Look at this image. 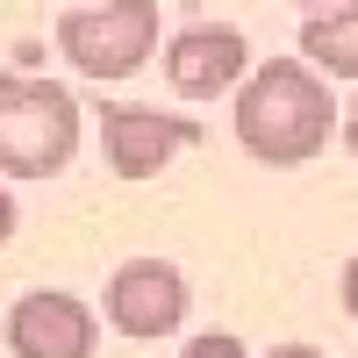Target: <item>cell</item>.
<instances>
[{"mask_svg": "<svg viewBox=\"0 0 358 358\" xmlns=\"http://www.w3.org/2000/svg\"><path fill=\"white\" fill-rule=\"evenodd\" d=\"M337 129V101H330V72L308 57H265L251 79L236 86V143L258 165H308L330 151Z\"/></svg>", "mask_w": 358, "mask_h": 358, "instance_id": "obj_1", "label": "cell"}, {"mask_svg": "<svg viewBox=\"0 0 358 358\" xmlns=\"http://www.w3.org/2000/svg\"><path fill=\"white\" fill-rule=\"evenodd\" d=\"M79 101L72 86L36 72H0V172L8 179H57L79 151Z\"/></svg>", "mask_w": 358, "mask_h": 358, "instance_id": "obj_2", "label": "cell"}, {"mask_svg": "<svg viewBox=\"0 0 358 358\" xmlns=\"http://www.w3.org/2000/svg\"><path fill=\"white\" fill-rule=\"evenodd\" d=\"M57 50L79 79H129L158 50V0H101L57 15Z\"/></svg>", "mask_w": 358, "mask_h": 358, "instance_id": "obj_3", "label": "cell"}, {"mask_svg": "<svg viewBox=\"0 0 358 358\" xmlns=\"http://www.w3.org/2000/svg\"><path fill=\"white\" fill-rule=\"evenodd\" d=\"M101 315L115 337L129 344H151V337H172L187 322V273L172 258H122L115 280L101 294Z\"/></svg>", "mask_w": 358, "mask_h": 358, "instance_id": "obj_4", "label": "cell"}, {"mask_svg": "<svg viewBox=\"0 0 358 358\" xmlns=\"http://www.w3.org/2000/svg\"><path fill=\"white\" fill-rule=\"evenodd\" d=\"M201 143V122L194 115H172V108H101V151H108V172L115 179H158L179 151Z\"/></svg>", "mask_w": 358, "mask_h": 358, "instance_id": "obj_5", "label": "cell"}, {"mask_svg": "<svg viewBox=\"0 0 358 358\" xmlns=\"http://www.w3.org/2000/svg\"><path fill=\"white\" fill-rule=\"evenodd\" d=\"M165 79H172L179 101H215V94H229V86H244V79H251V43H244V29H229V22H194V29H179V36L165 43Z\"/></svg>", "mask_w": 358, "mask_h": 358, "instance_id": "obj_6", "label": "cell"}, {"mask_svg": "<svg viewBox=\"0 0 358 358\" xmlns=\"http://www.w3.org/2000/svg\"><path fill=\"white\" fill-rule=\"evenodd\" d=\"M101 322L65 287H36L8 308V351L15 358H94Z\"/></svg>", "mask_w": 358, "mask_h": 358, "instance_id": "obj_7", "label": "cell"}, {"mask_svg": "<svg viewBox=\"0 0 358 358\" xmlns=\"http://www.w3.org/2000/svg\"><path fill=\"white\" fill-rule=\"evenodd\" d=\"M301 57L330 79H358V0H330L322 15L301 22Z\"/></svg>", "mask_w": 358, "mask_h": 358, "instance_id": "obj_8", "label": "cell"}, {"mask_svg": "<svg viewBox=\"0 0 358 358\" xmlns=\"http://www.w3.org/2000/svg\"><path fill=\"white\" fill-rule=\"evenodd\" d=\"M179 358H251V351H244V337H236V330H201V337H187V351H179Z\"/></svg>", "mask_w": 358, "mask_h": 358, "instance_id": "obj_9", "label": "cell"}, {"mask_svg": "<svg viewBox=\"0 0 358 358\" xmlns=\"http://www.w3.org/2000/svg\"><path fill=\"white\" fill-rule=\"evenodd\" d=\"M337 294H344V315L358 322V251L344 258V280H337Z\"/></svg>", "mask_w": 358, "mask_h": 358, "instance_id": "obj_10", "label": "cell"}, {"mask_svg": "<svg viewBox=\"0 0 358 358\" xmlns=\"http://www.w3.org/2000/svg\"><path fill=\"white\" fill-rule=\"evenodd\" d=\"M15 222H22V215H15V194L0 187V244H8V236H15Z\"/></svg>", "mask_w": 358, "mask_h": 358, "instance_id": "obj_11", "label": "cell"}, {"mask_svg": "<svg viewBox=\"0 0 358 358\" xmlns=\"http://www.w3.org/2000/svg\"><path fill=\"white\" fill-rule=\"evenodd\" d=\"M344 151H351V165H358V101L344 108Z\"/></svg>", "mask_w": 358, "mask_h": 358, "instance_id": "obj_12", "label": "cell"}, {"mask_svg": "<svg viewBox=\"0 0 358 358\" xmlns=\"http://www.w3.org/2000/svg\"><path fill=\"white\" fill-rule=\"evenodd\" d=\"M265 358H322V351H315V344H273Z\"/></svg>", "mask_w": 358, "mask_h": 358, "instance_id": "obj_13", "label": "cell"}, {"mask_svg": "<svg viewBox=\"0 0 358 358\" xmlns=\"http://www.w3.org/2000/svg\"><path fill=\"white\" fill-rule=\"evenodd\" d=\"M301 8H330V0H301Z\"/></svg>", "mask_w": 358, "mask_h": 358, "instance_id": "obj_14", "label": "cell"}]
</instances>
